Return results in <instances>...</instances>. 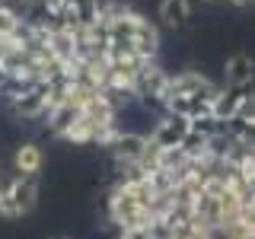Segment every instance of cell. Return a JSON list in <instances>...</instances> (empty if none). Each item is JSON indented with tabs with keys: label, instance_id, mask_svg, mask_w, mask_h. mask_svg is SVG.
<instances>
[{
	"label": "cell",
	"instance_id": "4",
	"mask_svg": "<svg viewBox=\"0 0 255 239\" xmlns=\"http://www.w3.org/2000/svg\"><path fill=\"white\" fill-rule=\"evenodd\" d=\"M217 86L211 83L204 74H198V70H185V74H175L169 77V90H166V99L169 96H198V93H214ZM163 99V102H166Z\"/></svg>",
	"mask_w": 255,
	"mask_h": 239
},
{
	"label": "cell",
	"instance_id": "9",
	"mask_svg": "<svg viewBox=\"0 0 255 239\" xmlns=\"http://www.w3.org/2000/svg\"><path fill=\"white\" fill-rule=\"evenodd\" d=\"M13 3H19V6H35V3H42V0H13Z\"/></svg>",
	"mask_w": 255,
	"mask_h": 239
},
{
	"label": "cell",
	"instance_id": "8",
	"mask_svg": "<svg viewBox=\"0 0 255 239\" xmlns=\"http://www.w3.org/2000/svg\"><path fill=\"white\" fill-rule=\"evenodd\" d=\"M233 118H239V121H255V93H249V90L239 93L236 115H233Z\"/></svg>",
	"mask_w": 255,
	"mask_h": 239
},
{
	"label": "cell",
	"instance_id": "11",
	"mask_svg": "<svg viewBox=\"0 0 255 239\" xmlns=\"http://www.w3.org/2000/svg\"><path fill=\"white\" fill-rule=\"evenodd\" d=\"M207 3H211V0H207Z\"/></svg>",
	"mask_w": 255,
	"mask_h": 239
},
{
	"label": "cell",
	"instance_id": "6",
	"mask_svg": "<svg viewBox=\"0 0 255 239\" xmlns=\"http://www.w3.org/2000/svg\"><path fill=\"white\" fill-rule=\"evenodd\" d=\"M42 150H38V143H22V147H16L13 153V169L16 175H22V179H38V172H42Z\"/></svg>",
	"mask_w": 255,
	"mask_h": 239
},
{
	"label": "cell",
	"instance_id": "5",
	"mask_svg": "<svg viewBox=\"0 0 255 239\" xmlns=\"http://www.w3.org/2000/svg\"><path fill=\"white\" fill-rule=\"evenodd\" d=\"M143 147H147V134H131V131H122L118 134V140L112 143V150H115V159L118 166H134L143 153Z\"/></svg>",
	"mask_w": 255,
	"mask_h": 239
},
{
	"label": "cell",
	"instance_id": "1",
	"mask_svg": "<svg viewBox=\"0 0 255 239\" xmlns=\"http://www.w3.org/2000/svg\"><path fill=\"white\" fill-rule=\"evenodd\" d=\"M38 204V179L13 175L10 182H0V217H22Z\"/></svg>",
	"mask_w": 255,
	"mask_h": 239
},
{
	"label": "cell",
	"instance_id": "7",
	"mask_svg": "<svg viewBox=\"0 0 255 239\" xmlns=\"http://www.w3.org/2000/svg\"><path fill=\"white\" fill-rule=\"evenodd\" d=\"M191 13V0H163L159 3V19L166 26H182V19H188Z\"/></svg>",
	"mask_w": 255,
	"mask_h": 239
},
{
	"label": "cell",
	"instance_id": "10",
	"mask_svg": "<svg viewBox=\"0 0 255 239\" xmlns=\"http://www.w3.org/2000/svg\"><path fill=\"white\" fill-rule=\"evenodd\" d=\"M233 6H249V3H255V0H230Z\"/></svg>",
	"mask_w": 255,
	"mask_h": 239
},
{
	"label": "cell",
	"instance_id": "2",
	"mask_svg": "<svg viewBox=\"0 0 255 239\" xmlns=\"http://www.w3.org/2000/svg\"><path fill=\"white\" fill-rule=\"evenodd\" d=\"M255 80V61L249 54H233L227 64H223V83H227V90H249Z\"/></svg>",
	"mask_w": 255,
	"mask_h": 239
},
{
	"label": "cell",
	"instance_id": "3",
	"mask_svg": "<svg viewBox=\"0 0 255 239\" xmlns=\"http://www.w3.org/2000/svg\"><path fill=\"white\" fill-rule=\"evenodd\" d=\"M188 134V118H182V115H166L163 121H159L153 127V134H150V140L156 143V147H163V150H172V147H179L182 137Z\"/></svg>",
	"mask_w": 255,
	"mask_h": 239
}]
</instances>
